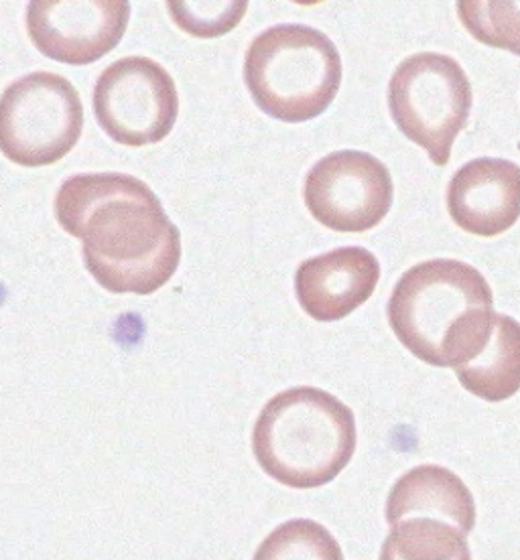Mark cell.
<instances>
[{
  "label": "cell",
  "instance_id": "1",
  "mask_svg": "<svg viewBox=\"0 0 520 560\" xmlns=\"http://www.w3.org/2000/svg\"><path fill=\"white\" fill-rule=\"evenodd\" d=\"M59 225L82 240L88 272L114 294H153L180 267L182 234L147 183L125 173H84L57 191Z\"/></svg>",
  "mask_w": 520,
  "mask_h": 560
},
{
  "label": "cell",
  "instance_id": "2",
  "mask_svg": "<svg viewBox=\"0 0 520 560\" xmlns=\"http://www.w3.org/2000/svg\"><path fill=\"white\" fill-rule=\"evenodd\" d=\"M386 315L394 336L415 358L455 370L479 353L490 337L493 289L472 265L427 260L398 279Z\"/></svg>",
  "mask_w": 520,
  "mask_h": 560
},
{
  "label": "cell",
  "instance_id": "3",
  "mask_svg": "<svg viewBox=\"0 0 520 560\" xmlns=\"http://www.w3.org/2000/svg\"><path fill=\"white\" fill-rule=\"evenodd\" d=\"M356 441L350 408L313 386L273 396L253 429L261 469L293 490H315L334 481L354 457Z\"/></svg>",
  "mask_w": 520,
  "mask_h": 560
},
{
  "label": "cell",
  "instance_id": "4",
  "mask_svg": "<svg viewBox=\"0 0 520 560\" xmlns=\"http://www.w3.org/2000/svg\"><path fill=\"white\" fill-rule=\"evenodd\" d=\"M244 82L254 104L287 125L324 114L342 85V57L320 28L275 25L263 31L244 57Z\"/></svg>",
  "mask_w": 520,
  "mask_h": 560
},
{
  "label": "cell",
  "instance_id": "5",
  "mask_svg": "<svg viewBox=\"0 0 520 560\" xmlns=\"http://www.w3.org/2000/svg\"><path fill=\"white\" fill-rule=\"evenodd\" d=\"M474 104L464 68L446 54L423 51L398 63L389 82V110L398 130L427 151L437 167L450 163L451 147Z\"/></svg>",
  "mask_w": 520,
  "mask_h": 560
},
{
  "label": "cell",
  "instance_id": "6",
  "mask_svg": "<svg viewBox=\"0 0 520 560\" xmlns=\"http://www.w3.org/2000/svg\"><path fill=\"white\" fill-rule=\"evenodd\" d=\"M82 127V100L63 75L33 71L0 96V153L21 167L56 165L78 144Z\"/></svg>",
  "mask_w": 520,
  "mask_h": 560
},
{
  "label": "cell",
  "instance_id": "7",
  "mask_svg": "<svg viewBox=\"0 0 520 560\" xmlns=\"http://www.w3.org/2000/svg\"><path fill=\"white\" fill-rule=\"evenodd\" d=\"M94 114L102 130L118 144L145 147L170 135L180 96L170 71L149 57H123L100 73Z\"/></svg>",
  "mask_w": 520,
  "mask_h": 560
},
{
  "label": "cell",
  "instance_id": "8",
  "mask_svg": "<svg viewBox=\"0 0 520 560\" xmlns=\"http://www.w3.org/2000/svg\"><path fill=\"white\" fill-rule=\"evenodd\" d=\"M305 206L320 224L360 234L386 218L394 197L386 165L365 151H338L320 159L305 179Z\"/></svg>",
  "mask_w": 520,
  "mask_h": 560
},
{
  "label": "cell",
  "instance_id": "9",
  "mask_svg": "<svg viewBox=\"0 0 520 560\" xmlns=\"http://www.w3.org/2000/svg\"><path fill=\"white\" fill-rule=\"evenodd\" d=\"M130 19L125 0H37L27 4V31L43 56L88 66L123 42Z\"/></svg>",
  "mask_w": 520,
  "mask_h": 560
},
{
  "label": "cell",
  "instance_id": "10",
  "mask_svg": "<svg viewBox=\"0 0 520 560\" xmlns=\"http://www.w3.org/2000/svg\"><path fill=\"white\" fill-rule=\"evenodd\" d=\"M451 220L467 234L494 238L520 218V167L507 159H474L448 185Z\"/></svg>",
  "mask_w": 520,
  "mask_h": 560
},
{
  "label": "cell",
  "instance_id": "11",
  "mask_svg": "<svg viewBox=\"0 0 520 560\" xmlns=\"http://www.w3.org/2000/svg\"><path fill=\"white\" fill-rule=\"evenodd\" d=\"M379 280V260L370 250L336 248L299 265L297 301L315 322H339L365 305Z\"/></svg>",
  "mask_w": 520,
  "mask_h": 560
},
{
  "label": "cell",
  "instance_id": "12",
  "mask_svg": "<svg viewBox=\"0 0 520 560\" xmlns=\"http://www.w3.org/2000/svg\"><path fill=\"white\" fill-rule=\"evenodd\" d=\"M408 518L441 520L467 534L476 526V502L470 488L448 467L419 465L398 477L386 500V522Z\"/></svg>",
  "mask_w": 520,
  "mask_h": 560
},
{
  "label": "cell",
  "instance_id": "13",
  "mask_svg": "<svg viewBox=\"0 0 520 560\" xmlns=\"http://www.w3.org/2000/svg\"><path fill=\"white\" fill-rule=\"evenodd\" d=\"M465 390L486 402H502L520 390V323L494 313L486 346L467 364L455 368Z\"/></svg>",
  "mask_w": 520,
  "mask_h": 560
},
{
  "label": "cell",
  "instance_id": "14",
  "mask_svg": "<svg viewBox=\"0 0 520 560\" xmlns=\"http://www.w3.org/2000/svg\"><path fill=\"white\" fill-rule=\"evenodd\" d=\"M465 538L441 520H403L386 536L380 560H472Z\"/></svg>",
  "mask_w": 520,
  "mask_h": 560
},
{
  "label": "cell",
  "instance_id": "15",
  "mask_svg": "<svg viewBox=\"0 0 520 560\" xmlns=\"http://www.w3.org/2000/svg\"><path fill=\"white\" fill-rule=\"evenodd\" d=\"M253 560H344V552L320 522L296 518L268 534Z\"/></svg>",
  "mask_w": 520,
  "mask_h": 560
},
{
  "label": "cell",
  "instance_id": "16",
  "mask_svg": "<svg viewBox=\"0 0 520 560\" xmlns=\"http://www.w3.org/2000/svg\"><path fill=\"white\" fill-rule=\"evenodd\" d=\"M458 16L476 42L520 57V0H462Z\"/></svg>",
  "mask_w": 520,
  "mask_h": 560
},
{
  "label": "cell",
  "instance_id": "17",
  "mask_svg": "<svg viewBox=\"0 0 520 560\" xmlns=\"http://www.w3.org/2000/svg\"><path fill=\"white\" fill-rule=\"evenodd\" d=\"M171 19L180 27L199 37L211 39L230 33L246 13V2H167Z\"/></svg>",
  "mask_w": 520,
  "mask_h": 560
},
{
  "label": "cell",
  "instance_id": "18",
  "mask_svg": "<svg viewBox=\"0 0 520 560\" xmlns=\"http://www.w3.org/2000/svg\"><path fill=\"white\" fill-rule=\"evenodd\" d=\"M519 151H520V142H519Z\"/></svg>",
  "mask_w": 520,
  "mask_h": 560
}]
</instances>
